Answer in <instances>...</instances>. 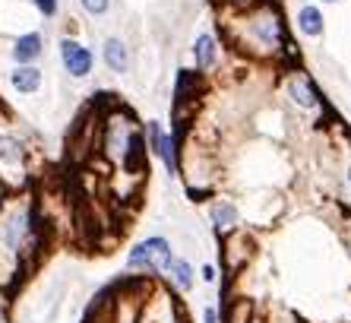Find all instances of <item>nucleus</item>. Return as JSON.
<instances>
[{"label": "nucleus", "instance_id": "obj_1", "mask_svg": "<svg viewBox=\"0 0 351 323\" xmlns=\"http://www.w3.org/2000/svg\"><path fill=\"white\" fill-rule=\"evenodd\" d=\"M237 45L250 54H276L282 48V23H278V13L269 7H256L254 13H244V16L234 23Z\"/></svg>", "mask_w": 351, "mask_h": 323}, {"label": "nucleus", "instance_id": "obj_2", "mask_svg": "<svg viewBox=\"0 0 351 323\" xmlns=\"http://www.w3.org/2000/svg\"><path fill=\"white\" fill-rule=\"evenodd\" d=\"M171 244L165 241V238H146V241H139L136 247L130 251L127 263L130 269H149V273H165V269L171 267Z\"/></svg>", "mask_w": 351, "mask_h": 323}, {"label": "nucleus", "instance_id": "obj_3", "mask_svg": "<svg viewBox=\"0 0 351 323\" xmlns=\"http://www.w3.org/2000/svg\"><path fill=\"white\" fill-rule=\"evenodd\" d=\"M0 175L10 181L23 178V146L10 137H0Z\"/></svg>", "mask_w": 351, "mask_h": 323}, {"label": "nucleus", "instance_id": "obj_4", "mask_svg": "<svg viewBox=\"0 0 351 323\" xmlns=\"http://www.w3.org/2000/svg\"><path fill=\"white\" fill-rule=\"evenodd\" d=\"M60 54H64V64L73 76H86L92 70V51L76 45V41H70V38L60 41Z\"/></svg>", "mask_w": 351, "mask_h": 323}, {"label": "nucleus", "instance_id": "obj_5", "mask_svg": "<svg viewBox=\"0 0 351 323\" xmlns=\"http://www.w3.org/2000/svg\"><path fill=\"white\" fill-rule=\"evenodd\" d=\"M250 257H254V247H250L247 238L231 234L228 241H225V263H228V269H244V263Z\"/></svg>", "mask_w": 351, "mask_h": 323}, {"label": "nucleus", "instance_id": "obj_6", "mask_svg": "<svg viewBox=\"0 0 351 323\" xmlns=\"http://www.w3.org/2000/svg\"><path fill=\"white\" fill-rule=\"evenodd\" d=\"M288 96H291L298 105H304V108H313L319 102L317 89L311 86V80H307V76H291V80H288Z\"/></svg>", "mask_w": 351, "mask_h": 323}, {"label": "nucleus", "instance_id": "obj_7", "mask_svg": "<svg viewBox=\"0 0 351 323\" xmlns=\"http://www.w3.org/2000/svg\"><path fill=\"white\" fill-rule=\"evenodd\" d=\"M149 133H152V143H156V153L162 155V162L168 165V171H178V155H174V140L165 137L158 124H149Z\"/></svg>", "mask_w": 351, "mask_h": 323}, {"label": "nucleus", "instance_id": "obj_8", "mask_svg": "<svg viewBox=\"0 0 351 323\" xmlns=\"http://www.w3.org/2000/svg\"><path fill=\"white\" fill-rule=\"evenodd\" d=\"M38 54H41V35L38 32L23 35V38L16 41V48H13V57H16L19 64H25V67H29V60H35Z\"/></svg>", "mask_w": 351, "mask_h": 323}, {"label": "nucleus", "instance_id": "obj_9", "mask_svg": "<svg viewBox=\"0 0 351 323\" xmlns=\"http://www.w3.org/2000/svg\"><path fill=\"white\" fill-rule=\"evenodd\" d=\"M105 60L114 73H123L127 70V60H130V57H127V45H123L121 38H108L105 41Z\"/></svg>", "mask_w": 351, "mask_h": 323}, {"label": "nucleus", "instance_id": "obj_10", "mask_svg": "<svg viewBox=\"0 0 351 323\" xmlns=\"http://www.w3.org/2000/svg\"><path fill=\"white\" fill-rule=\"evenodd\" d=\"M13 86H16L19 92H35L41 86V70H35V67H19V70H13Z\"/></svg>", "mask_w": 351, "mask_h": 323}, {"label": "nucleus", "instance_id": "obj_11", "mask_svg": "<svg viewBox=\"0 0 351 323\" xmlns=\"http://www.w3.org/2000/svg\"><path fill=\"white\" fill-rule=\"evenodd\" d=\"M168 273H171L174 285H178L180 291H190V289H193V267H190L187 260H171Z\"/></svg>", "mask_w": 351, "mask_h": 323}, {"label": "nucleus", "instance_id": "obj_12", "mask_svg": "<svg viewBox=\"0 0 351 323\" xmlns=\"http://www.w3.org/2000/svg\"><path fill=\"white\" fill-rule=\"evenodd\" d=\"M196 64L199 70H209L215 64V38L213 35H199L196 38Z\"/></svg>", "mask_w": 351, "mask_h": 323}, {"label": "nucleus", "instance_id": "obj_13", "mask_svg": "<svg viewBox=\"0 0 351 323\" xmlns=\"http://www.w3.org/2000/svg\"><path fill=\"white\" fill-rule=\"evenodd\" d=\"M298 23H301V29L307 35H319V32H323V16H319L317 7H304L301 16H298Z\"/></svg>", "mask_w": 351, "mask_h": 323}, {"label": "nucleus", "instance_id": "obj_14", "mask_svg": "<svg viewBox=\"0 0 351 323\" xmlns=\"http://www.w3.org/2000/svg\"><path fill=\"white\" fill-rule=\"evenodd\" d=\"M213 222L219 228H234V222H237L234 206H228V203H219V206H213Z\"/></svg>", "mask_w": 351, "mask_h": 323}, {"label": "nucleus", "instance_id": "obj_15", "mask_svg": "<svg viewBox=\"0 0 351 323\" xmlns=\"http://www.w3.org/2000/svg\"><path fill=\"white\" fill-rule=\"evenodd\" d=\"M82 7L98 16V13H105V10H108V0H82Z\"/></svg>", "mask_w": 351, "mask_h": 323}, {"label": "nucleus", "instance_id": "obj_16", "mask_svg": "<svg viewBox=\"0 0 351 323\" xmlns=\"http://www.w3.org/2000/svg\"><path fill=\"white\" fill-rule=\"evenodd\" d=\"M35 7H38L45 16H54V13H58V0H35Z\"/></svg>", "mask_w": 351, "mask_h": 323}, {"label": "nucleus", "instance_id": "obj_17", "mask_svg": "<svg viewBox=\"0 0 351 323\" xmlns=\"http://www.w3.org/2000/svg\"><path fill=\"white\" fill-rule=\"evenodd\" d=\"M203 323H219V311H215V307H206V311H203Z\"/></svg>", "mask_w": 351, "mask_h": 323}, {"label": "nucleus", "instance_id": "obj_18", "mask_svg": "<svg viewBox=\"0 0 351 323\" xmlns=\"http://www.w3.org/2000/svg\"><path fill=\"white\" fill-rule=\"evenodd\" d=\"M199 276H203L206 282H215V267H209V263H206V267L199 269Z\"/></svg>", "mask_w": 351, "mask_h": 323}, {"label": "nucleus", "instance_id": "obj_19", "mask_svg": "<svg viewBox=\"0 0 351 323\" xmlns=\"http://www.w3.org/2000/svg\"><path fill=\"white\" fill-rule=\"evenodd\" d=\"M348 232H351V225H348ZM345 241H348V247H351V238H345Z\"/></svg>", "mask_w": 351, "mask_h": 323}, {"label": "nucleus", "instance_id": "obj_20", "mask_svg": "<svg viewBox=\"0 0 351 323\" xmlns=\"http://www.w3.org/2000/svg\"><path fill=\"white\" fill-rule=\"evenodd\" d=\"M0 323H3V314H0Z\"/></svg>", "mask_w": 351, "mask_h": 323}]
</instances>
